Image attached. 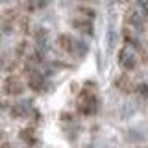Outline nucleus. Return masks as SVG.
Listing matches in <instances>:
<instances>
[{"label": "nucleus", "instance_id": "obj_10", "mask_svg": "<svg viewBox=\"0 0 148 148\" xmlns=\"http://www.w3.org/2000/svg\"><path fill=\"white\" fill-rule=\"evenodd\" d=\"M34 39H35V48L39 50L41 54L46 52V46H48V34H46V30H43V28H37Z\"/></svg>", "mask_w": 148, "mask_h": 148}, {"label": "nucleus", "instance_id": "obj_13", "mask_svg": "<svg viewBox=\"0 0 148 148\" xmlns=\"http://www.w3.org/2000/svg\"><path fill=\"white\" fill-rule=\"evenodd\" d=\"M26 9H30V11H39V9L46 8L50 4V0H26Z\"/></svg>", "mask_w": 148, "mask_h": 148}, {"label": "nucleus", "instance_id": "obj_4", "mask_svg": "<svg viewBox=\"0 0 148 148\" xmlns=\"http://www.w3.org/2000/svg\"><path fill=\"white\" fill-rule=\"evenodd\" d=\"M56 45H58V48L61 50L63 54H67V56H74V54H80V56H82L83 50H85V46H83L82 43H78V41L74 39L72 35H69V34L58 35Z\"/></svg>", "mask_w": 148, "mask_h": 148}, {"label": "nucleus", "instance_id": "obj_12", "mask_svg": "<svg viewBox=\"0 0 148 148\" xmlns=\"http://www.w3.org/2000/svg\"><path fill=\"white\" fill-rule=\"evenodd\" d=\"M132 11L135 13L139 18L148 21V2H146V0H135L133 6H132Z\"/></svg>", "mask_w": 148, "mask_h": 148}, {"label": "nucleus", "instance_id": "obj_8", "mask_svg": "<svg viewBox=\"0 0 148 148\" xmlns=\"http://www.w3.org/2000/svg\"><path fill=\"white\" fill-rule=\"evenodd\" d=\"M137 85H139V83H135L133 78L128 76V74H119V76L115 78V87H117L120 92H124V95H132V92H135Z\"/></svg>", "mask_w": 148, "mask_h": 148}, {"label": "nucleus", "instance_id": "obj_14", "mask_svg": "<svg viewBox=\"0 0 148 148\" xmlns=\"http://www.w3.org/2000/svg\"><path fill=\"white\" fill-rule=\"evenodd\" d=\"M135 95H139L143 100H148V83H139Z\"/></svg>", "mask_w": 148, "mask_h": 148}, {"label": "nucleus", "instance_id": "obj_16", "mask_svg": "<svg viewBox=\"0 0 148 148\" xmlns=\"http://www.w3.org/2000/svg\"><path fill=\"white\" fill-rule=\"evenodd\" d=\"M87 2H92V0H87Z\"/></svg>", "mask_w": 148, "mask_h": 148}, {"label": "nucleus", "instance_id": "obj_1", "mask_svg": "<svg viewBox=\"0 0 148 148\" xmlns=\"http://www.w3.org/2000/svg\"><path fill=\"white\" fill-rule=\"evenodd\" d=\"M98 108H100V102H98V89H96V83L95 82L83 83L80 95H78V98H76L78 113L83 115V117H92V115H96Z\"/></svg>", "mask_w": 148, "mask_h": 148}, {"label": "nucleus", "instance_id": "obj_11", "mask_svg": "<svg viewBox=\"0 0 148 148\" xmlns=\"http://www.w3.org/2000/svg\"><path fill=\"white\" fill-rule=\"evenodd\" d=\"M21 139H22V143H24V145L35 146L37 145V132H35V128L28 126L24 130H21Z\"/></svg>", "mask_w": 148, "mask_h": 148}, {"label": "nucleus", "instance_id": "obj_3", "mask_svg": "<svg viewBox=\"0 0 148 148\" xmlns=\"http://www.w3.org/2000/svg\"><path fill=\"white\" fill-rule=\"evenodd\" d=\"M137 52L139 50L135 48V46H130V45H124L122 48L119 50V65L124 69L126 72L130 71H135L137 69V63H139V58H137Z\"/></svg>", "mask_w": 148, "mask_h": 148}, {"label": "nucleus", "instance_id": "obj_2", "mask_svg": "<svg viewBox=\"0 0 148 148\" xmlns=\"http://www.w3.org/2000/svg\"><path fill=\"white\" fill-rule=\"evenodd\" d=\"M95 9H91L89 6H80L76 8L72 15V28L78 30L80 34L85 35H92V22H95Z\"/></svg>", "mask_w": 148, "mask_h": 148}, {"label": "nucleus", "instance_id": "obj_7", "mask_svg": "<svg viewBox=\"0 0 148 148\" xmlns=\"http://www.w3.org/2000/svg\"><path fill=\"white\" fill-rule=\"evenodd\" d=\"M18 15L17 9H6L2 13V30L4 34H11V32H17V24H18Z\"/></svg>", "mask_w": 148, "mask_h": 148}, {"label": "nucleus", "instance_id": "obj_9", "mask_svg": "<svg viewBox=\"0 0 148 148\" xmlns=\"http://www.w3.org/2000/svg\"><path fill=\"white\" fill-rule=\"evenodd\" d=\"M32 115H37V111L28 102H17L11 106V117L13 119H32Z\"/></svg>", "mask_w": 148, "mask_h": 148}, {"label": "nucleus", "instance_id": "obj_5", "mask_svg": "<svg viewBox=\"0 0 148 148\" xmlns=\"http://www.w3.org/2000/svg\"><path fill=\"white\" fill-rule=\"evenodd\" d=\"M22 91H24V83H22V80L17 76V74H9V76L4 78L2 82V92L6 96H18L22 95Z\"/></svg>", "mask_w": 148, "mask_h": 148}, {"label": "nucleus", "instance_id": "obj_6", "mask_svg": "<svg viewBox=\"0 0 148 148\" xmlns=\"http://www.w3.org/2000/svg\"><path fill=\"white\" fill-rule=\"evenodd\" d=\"M26 78H28V87L34 92H45L46 91V78L37 71V67L26 69Z\"/></svg>", "mask_w": 148, "mask_h": 148}, {"label": "nucleus", "instance_id": "obj_15", "mask_svg": "<svg viewBox=\"0 0 148 148\" xmlns=\"http://www.w3.org/2000/svg\"><path fill=\"white\" fill-rule=\"evenodd\" d=\"M115 2H119V4H124V2H126V0H115Z\"/></svg>", "mask_w": 148, "mask_h": 148}, {"label": "nucleus", "instance_id": "obj_17", "mask_svg": "<svg viewBox=\"0 0 148 148\" xmlns=\"http://www.w3.org/2000/svg\"><path fill=\"white\" fill-rule=\"evenodd\" d=\"M146 148H148V146H146Z\"/></svg>", "mask_w": 148, "mask_h": 148}]
</instances>
